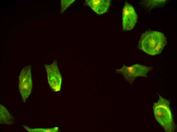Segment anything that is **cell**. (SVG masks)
I'll use <instances>...</instances> for the list:
<instances>
[{
  "mask_svg": "<svg viewBox=\"0 0 177 132\" xmlns=\"http://www.w3.org/2000/svg\"><path fill=\"white\" fill-rule=\"evenodd\" d=\"M167 43L162 32L147 30L142 34L138 43V48L145 53L152 56L161 53Z\"/></svg>",
  "mask_w": 177,
  "mask_h": 132,
  "instance_id": "6da1fadb",
  "label": "cell"
},
{
  "mask_svg": "<svg viewBox=\"0 0 177 132\" xmlns=\"http://www.w3.org/2000/svg\"><path fill=\"white\" fill-rule=\"evenodd\" d=\"M158 101L153 103V111L156 121L166 132H174L176 127L174 122L169 101L157 93Z\"/></svg>",
  "mask_w": 177,
  "mask_h": 132,
  "instance_id": "7a4b0ae2",
  "label": "cell"
},
{
  "mask_svg": "<svg viewBox=\"0 0 177 132\" xmlns=\"http://www.w3.org/2000/svg\"><path fill=\"white\" fill-rule=\"evenodd\" d=\"M152 67L139 64L130 66L125 64L119 69H115V72L121 74L130 84H132L135 79L138 77H147V74L152 69Z\"/></svg>",
  "mask_w": 177,
  "mask_h": 132,
  "instance_id": "3957f363",
  "label": "cell"
},
{
  "mask_svg": "<svg viewBox=\"0 0 177 132\" xmlns=\"http://www.w3.org/2000/svg\"><path fill=\"white\" fill-rule=\"evenodd\" d=\"M19 91L25 103L31 94L33 83L31 74V67L30 65L25 66L22 70L19 76Z\"/></svg>",
  "mask_w": 177,
  "mask_h": 132,
  "instance_id": "277c9868",
  "label": "cell"
},
{
  "mask_svg": "<svg viewBox=\"0 0 177 132\" xmlns=\"http://www.w3.org/2000/svg\"><path fill=\"white\" fill-rule=\"evenodd\" d=\"M44 66L47 71L48 83L51 88L55 92L60 91L62 78L58 69L57 61L54 60L51 64H45Z\"/></svg>",
  "mask_w": 177,
  "mask_h": 132,
  "instance_id": "5b68a950",
  "label": "cell"
},
{
  "mask_svg": "<svg viewBox=\"0 0 177 132\" xmlns=\"http://www.w3.org/2000/svg\"><path fill=\"white\" fill-rule=\"evenodd\" d=\"M138 16L133 7L126 2L122 12L123 29L125 31L130 30L134 27Z\"/></svg>",
  "mask_w": 177,
  "mask_h": 132,
  "instance_id": "8992f818",
  "label": "cell"
},
{
  "mask_svg": "<svg viewBox=\"0 0 177 132\" xmlns=\"http://www.w3.org/2000/svg\"><path fill=\"white\" fill-rule=\"evenodd\" d=\"M110 2V0H86L85 4L89 6L97 14L100 15L108 11Z\"/></svg>",
  "mask_w": 177,
  "mask_h": 132,
  "instance_id": "52a82bcc",
  "label": "cell"
},
{
  "mask_svg": "<svg viewBox=\"0 0 177 132\" xmlns=\"http://www.w3.org/2000/svg\"><path fill=\"white\" fill-rule=\"evenodd\" d=\"M15 120L14 118L9 113L3 105H0V123L7 125L12 124Z\"/></svg>",
  "mask_w": 177,
  "mask_h": 132,
  "instance_id": "ba28073f",
  "label": "cell"
},
{
  "mask_svg": "<svg viewBox=\"0 0 177 132\" xmlns=\"http://www.w3.org/2000/svg\"><path fill=\"white\" fill-rule=\"evenodd\" d=\"M23 126L29 132H56L58 131V128L57 127L50 128H32L25 125H23Z\"/></svg>",
  "mask_w": 177,
  "mask_h": 132,
  "instance_id": "9c48e42d",
  "label": "cell"
},
{
  "mask_svg": "<svg viewBox=\"0 0 177 132\" xmlns=\"http://www.w3.org/2000/svg\"><path fill=\"white\" fill-rule=\"evenodd\" d=\"M75 1V0H61V13H62Z\"/></svg>",
  "mask_w": 177,
  "mask_h": 132,
  "instance_id": "30bf717a",
  "label": "cell"
}]
</instances>
